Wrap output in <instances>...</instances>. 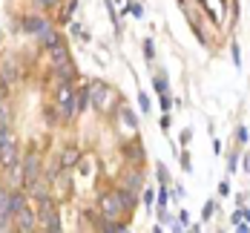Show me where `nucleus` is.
Returning <instances> with one entry per match:
<instances>
[{"label":"nucleus","mask_w":250,"mask_h":233,"mask_svg":"<svg viewBox=\"0 0 250 233\" xmlns=\"http://www.w3.org/2000/svg\"><path fill=\"white\" fill-rule=\"evenodd\" d=\"M78 112L75 106V89H72V84H61L58 86V118L61 121H72Z\"/></svg>","instance_id":"nucleus-1"},{"label":"nucleus","mask_w":250,"mask_h":233,"mask_svg":"<svg viewBox=\"0 0 250 233\" xmlns=\"http://www.w3.org/2000/svg\"><path fill=\"white\" fill-rule=\"evenodd\" d=\"M89 98H92V106L101 109V112H106L112 101H115V89H109L106 84H101V81H92L89 84Z\"/></svg>","instance_id":"nucleus-2"},{"label":"nucleus","mask_w":250,"mask_h":233,"mask_svg":"<svg viewBox=\"0 0 250 233\" xmlns=\"http://www.w3.org/2000/svg\"><path fill=\"white\" fill-rule=\"evenodd\" d=\"M38 222L43 225V231H49V233L61 231V219H58V213H55V205H52L49 196H41V213H38Z\"/></svg>","instance_id":"nucleus-3"},{"label":"nucleus","mask_w":250,"mask_h":233,"mask_svg":"<svg viewBox=\"0 0 250 233\" xmlns=\"http://www.w3.org/2000/svg\"><path fill=\"white\" fill-rule=\"evenodd\" d=\"M101 213H104V219H118L124 213V205H121L118 193H109V196L101 199Z\"/></svg>","instance_id":"nucleus-4"},{"label":"nucleus","mask_w":250,"mask_h":233,"mask_svg":"<svg viewBox=\"0 0 250 233\" xmlns=\"http://www.w3.org/2000/svg\"><path fill=\"white\" fill-rule=\"evenodd\" d=\"M38 173H41V158L32 153L23 158V184L26 187H32L35 181H38Z\"/></svg>","instance_id":"nucleus-5"},{"label":"nucleus","mask_w":250,"mask_h":233,"mask_svg":"<svg viewBox=\"0 0 250 233\" xmlns=\"http://www.w3.org/2000/svg\"><path fill=\"white\" fill-rule=\"evenodd\" d=\"M18 161V144L12 141V138H6L3 144H0V164L3 167H12Z\"/></svg>","instance_id":"nucleus-6"},{"label":"nucleus","mask_w":250,"mask_h":233,"mask_svg":"<svg viewBox=\"0 0 250 233\" xmlns=\"http://www.w3.org/2000/svg\"><path fill=\"white\" fill-rule=\"evenodd\" d=\"M49 61L52 66H61V64H66L69 61V49H66V43L61 41V43H55V46H49Z\"/></svg>","instance_id":"nucleus-7"},{"label":"nucleus","mask_w":250,"mask_h":233,"mask_svg":"<svg viewBox=\"0 0 250 233\" xmlns=\"http://www.w3.org/2000/svg\"><path fill=\"white\" fill-rule=\"evenodd\" d=\"M15 216H18V231H35V222H38V219H35V213H32L29 207L18 210Z\"/></svg>","instance_id":"nucleus-8"},{"label":"nucleus","mask_w":250,"mask_h":233,"mask_svg":"<svg viewBox=\"0 0 250 233\" xmlns=\"http://www.w3.org/2000/svg\"><path fill=\"white\" fill-rule=\"evenodd\" d=\"M115 193H118V199H121V205H124V213H132V210H135V205H138V196H135L132 190H126V187L115 190Z\"/></svg>","instance_id":"nucleus-9"},{"label":"nucleus","mask_w":250,"mask_h":233,"mask_svg":"<svg viewBox=\"0 0 250 233\" xmlns=\"http://www.w3.org/2000/svg\"><path fill=\"white\" fill-rule=\"evenodd\" d=\"M55 75L61 84H72V78H75V66H72V61H66V64H61V66H55Z\"/></svg>","instance_id":"nucleus-10"},{"label":"nucleus","mask_w":250,"mask_h":233,"mask_svg":"<svg viewBox=\"0 0 250 233\" xmlns=\"http://www.w3.org/2000/svg\"><path fill=\"white\" fill-rule=\"evenodd\" d=\"M46 21H43V18H26L23 21V32H32V35H41V32H43V29H46Z\"/></svg>","instance_id":"nucleus-11"},{"label":"nucleus","mask_w":250,"mask_h":233,"mask_svg":"<svg viewBox=\"0 0 250 233\" xmlns=\"http://www.w3.org/2000/svg\"><path fill=\"white\" fill-rule=\"evenodd\" d=\"M26 207V196L23 193H9V216H15L18 210Z\"/></svg>","instance_id":"nucleus-12"},{"label":"nucleus","mask_w":250,"mask_h":233,"mask_svg":"<svg viewBox=\"0 0 250 233\" xmlns=\"http://www.w3.org/2000/svg\"><path fill=\"white\" fill-rule=\"evenodd\" d=\"M75 106H78V112H83V109L89 106V86L75 89Z\"/></svg>","instance_id":"nucleus-13"},{"label":"nucleus","mask_w":250,"mask_h":233,"mask_svg":"<svg viewBox=\"0 0 250 233\" xmlns=\"http://www.w3.org/2000/svg\"><path fill=\"white\" fill-rule=\"evenodd\" d=\"M41 41H43V46L49 49V46H55V43H61V38H58V32L52 29V26H46L43 32H41Z\"/></svg>","instance_id":"nucleus-14"},{"label":"nucleus","mask_w":250,"mask_h":233,"mask_svg":"<svg viewBox=\"0 0 250 233\" xmlns=\"http://www.w3.org/2000/svg\"><path fill=\"white\" fill-rule=\"evenodd\" d=\"M121 121H124L132 132H138V118H135V112H132L129 106H124V109H121Z\"/></svg>","instance_id":"nucleus-15"},{"label":"nucleus","mask_w":250,"mask_h":233,"mask_svg":"<svg viewBox=\"0 0 250 233\" xmlns=\"http://www.w3.org/2000/svg\"><path fill=\"white\" fill-rule=\"evenodd\" d=\"M124 187H126V190H132V193H135V190H141V173H135V170H132V173H126V176H124Z\"/></svg>","instance_id":"nucleus-16"},{"label":"nucleus","mask_w":250,"mask_h":233,"mask_svg":"<svg viewBox=\"0 0 250 233\" xmlns=\"http://www.w3.org/2000/svg\"><path fill=\"white\" fill-rule=\"evenodd\" d=\"M75 161H78V150H75V147H66L63 155H61V167H72Z\"/></svg>","instance_id":"nucleus-17"},{"label":"nucleus","mask_w":250,"mask_h":233,"mask_svg":"<svg viewBox=\"0 0 250 233\" xmlns=\"http://www.w3.org/2000/svg\"><path fill=\"white\" fill-rule=\"evenodd\" d=\"M152 84H155V92H158V95H170V84H167V75H164V72L155 75Z\"/></svg>","instance_id":"nucleus-18"},{"label":"nucleus","mask_w":250,"mask_h":233,"mask_svg":"<svg viewBox=\"0 0 250 233\" xmlns=\"http://www.w3.org/2000/svg\"><path fill=\"white\" fill-rule=\"evenodd\" d=\"M126 155H129V161H132V164H135V161H138V164L144 161V150H141V144H132V147H126Z\"/></svg>","instance_id":"nucleus-19"},{"label":"nucleus","mask_w":250,"mask_h":233,"mask_svg":"<svg viewBox=\"0 0 250 233\" xmlns=\"http://www.w3.org/2000/svg\"><path fill=\"white\" fill-rule=\"evenodd\" d=\"M0 72H3V78H6V84H12V81L18 78V69H15V64H3V66H0Z\"/></svg>","instance_id":"nucleus-20"},{"label":"nucleus","mask_w":250,"mask_h":233,"mask_svg":"<svg viewBox=\"0 0 250 233\" xmlns=\"http://www.w3.org/2000/svg\"><path fill=\"white\" fill-rule=\"evenodd\" d=\"M0 216L9 219V193L6 190H0Z\"/></svg>","instance_id":"nucleus-21"},{"label":"nucleus","mask_w":250,"mask_h":233,"mask_svg":"<svg viewBox=\"0 0 250 233\" xmlns=\"http://www.w3.org/2000/svg\"><path fill=\"white\" fill-rule=\"evenodd\" d=\"M213 213H216V202H204V207H201V219L207 222V219H210Z\"/></svg>","instance_id":"nucleus-22"},{"label":"nucleus","mask_w":250,"mask_h":233,"mask_svg":"<svg viewBox=\"0 0 250 233\" xmlns=\"http://www.w3.org/2000/svg\"><path fill=\"white\" fill-rule=\"evenodd\" d=\"M126 6H129V15H132V18H138V21L144 18V9H141V3H126Z\"/></svg>","instance_id":"nucleus-23"},{"label":"nucleus","mask_w":250,"mask_h":233,"mask_svg":"<svg viewBox=\"0 0 250 233\" xmlns=\"http://www.w3.org/2000/svg\"><path fill=\"white\" fill-rule=\"evenodd\" d=\"M230 52H233V64L242 66V52H239V43H230Z\"/></svg>","instance_id":"nucleus-24"},{"label":"nucleus","mask_w":250,"mask_h":233,"mask_svg":"<svg viewBox=\"0 0 250 233\" xmlns=\"http://www.w3.org/2000/svg\"><path fill=\"white\" fill-rule=\"evenodd\" d=\"M155 173H158L161 184H170V173H167V167H164V164H158V170H155Z\"/></svg>","instance_id":"nucleus-25"},{"label":"nucleus","mask_w":250,"mask_h":233,"mask_svg":"<svg viewBox=\"0 0 250 233\" xmlns=\"http://www.w3.org/2000/svg\"><path fill=\"white\" fill-rule=\"evenodd\" d=\"M55 112H58V109H43V118H46L49 124H58V121H61V118H58Z\"/></svg>","instance_id":"nucleus-26"},{"label":"nucleus","mask_w":250,"mask_h":233,"mask_svg":"<svg viewBox=\"0 0 250 233\" xmlns=\"http://www.w3.org/2000/svg\"><path fill=\"white\" fill-rule=\"evenodd\" d=\"M138 104H141V109H144V112H150V98H147L144 92H138Z\"/></svg>","instance_id":"nucleus-27"},{"label":"nucleus","mask_w":250,"mask_h":233,"mask_svg":"<svg viewBox=\"0 0 250 233\" xmlns=\"http://www.w3.org/2000/svg\"><path fill=\"white\" fill-rule=\"evenodd\" d=\"M158 98H161V109H164V112H170V106H173V98H170V95H158Z\"/></svg>","instance_id":"nucleus-28"},{"label":"nucleus","mask_w":250,"mask_h":233,"mask_svg":"<svg viewBox=\"0 0 250 233\" xmlns=\"http://www.w3.org/2000/svg\"><path fill=\"white\" fill-rule=\"evenodd\" d=\"M236 158H239V155H227V173H233V170H236V164H239V161H236Z\"/></svg>","instance_id":"nucleus-29"},{"label":"nucleus","mask_w":250,"mask_h":233,"mask_svg":"<svg viewBox=\"0 0 250 233\" xmlns=\"http://www.w3.org/2000/svg\"><path fill=\"white\" fill-rule=\"evenodd\" d=\"M236 138H239V141H248V138H250L248 127H239V129H236Z\"/></svg>","instance_id":"nucleus-30"},{"label":"nucleus","mask_w":250,"mask_h":233,"mask_svg":"<svg viewBox=\"0 0 250 233\" xmlns=\"http://www.w3.org/2000/svg\"><path fill=\"white\" fill-rule=\"evenodd\" d=\"M0 127H9V112H6V106H0Z\"/></svg>","instance_id":"nucleus-31"},{"label":"nucleus","mask_w":250,"mask_h":233,"mask_svg":"<svg viewBox=\"0 0 250 233\" xmlns=\"http://www.w3.org/2000/svg\"><path fill=\"white\" fill-rule=\"evenodd\" d=\"M61 0H38V6H43V9H55Z\"/></svg>","instance_id":"nucleus-32"},{"label":"nucleus","mask_w":250,"mask_h":233,"mask_svg":"<svg viewBox=\"0 0 250 233\" xmlns=\"http://www.w3.org/2000/svg\"><path fill=\"white\" fill-rule=\"evenodd\" d=\"M144 55H147V58H152V55H155V46H152V41H144Z\"/></svg>","instance_id":"nucleus-33"},{"label":"nucleus","mask_w":250,"mask_h":233,"mask_svg":"<svg viewBox=\"0 0 250 233\" xmlns=\"http://www.w3.org/2000/svg\"><path fill=\"white\" fill-rule=\"evenodd\" d=\"M181 167H184V170H187V173H190V170H193V164H190V155H187V153L181 155Z\"/></svg>","instance_id":"nucleus-34"},{"label":"nucleus","mask_w":250,"mask_h":233,"mask_svg":"<svg viewBox=\"0 0 250 233\" xmlns=\"http://www.w3.org/2000/svg\"><path fill=\"white\" fill-rule=\"evenodd\" d=\"M219 196H230V184H227V181L219 184Z\"/></svg>","instance_id":"nucleus-35"},{"label":"nucleus","mask_w":250,"mask_h":233,"mask_svg":"<svg viewBox=\"0 0 250 233\" xmlns=\"http://www.w3.org/2000/svg\"><path fill=\"white\" fill-rule=\"evenodd\" d=\"M178 222H181V225H184V228H190V216H187V210H184V213H181V216H178Z\"/></svg>","instance_id":"nucleus-36"},{"label":"nucleus","mask_w":250,"mask_h":233,"mask_svg":"<svg viewBox=\"0 0 250 233\" xmlns=\"http://www.w3.org/2000/svg\"><path fill=\"white\" fill-rule=\"evenodd\" d=\"M190 138H193V132H190V129H184V132H181V144H187Z\"/></svg>","instance_id":"nucleus-37"},{"label":"nucleus","mask_w":250,"mask_h":233,"mask_svg":"<svg viewBox=\"0 0 250 233\" xmlns=\"http://www.w3.org/2000/svg\"><path fill=\"white\" fill-rule=\"evenodd\" d=\"M144 202H147V207H152V190H147V193H144Z\"/></svg>","instance_id":"nucleus-38"},{"label":"nucleus","mask_w":250,"mask_h":233,"mask_svg":"<svg viewBox=\"0 0 250 233\" xmlns=\"http://www.w3.org/2000/svg\"><path fill=\"white\" fill-rule=\"evenodd\" d=\"M239 213H242V219H245V222H250V210H248V207H245V210H239Z\"/></svg>","instance_id":"nucleus-39"},{"label":"nucleus","mask_w":250,"mask_h":233,"mask_svg":"<svg viewBox=\"0 0 250 233\" xmlns=\"http://www.w3.org/2000/svg\"><path fill=\"white\" fill-rule=\"evenodd\" d=\"M6 225H9V219H6V216H0V231H6Z\"/></svg>","instance_id":"nucleus-40"}]
</instances>
